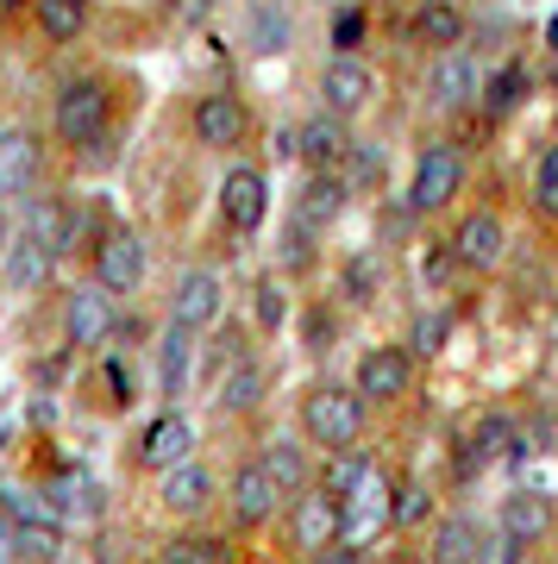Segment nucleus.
Returning <instances> with one entry per match:
<instances>
[{"instance_id":"20","label":"nucleus","mask_w":558,"mask_h":564,"mask_svg":"<svg viewBox=\"0 0 558 564\" xmlns=\"http://www.w3.org/2000/svg\"><path fill=\"white\" fill-rule=\"evenodd\" d=\"M189 364H195V333L170 326V333L158 339V383H163V395H182V383H189Z\"/></svg>"},{"instance_id":"48","label":"nucleus","mask_w":558,"mask_h":564,"mask_svg":"<svg viewBox=\"0 0 558 564\" xmlns=\"http://www.w3.org/2000/svg\"><path fill=\"white\" fill-rule=\"evenodd\" d=\"M320 564H364V558L352 552V545H345V552H320Z\"/></svg>"},{"instance_id":"17","label":"nucleus","mask_w":558,"mask_h":564,"mask_svg":"<svg viewBox=\"0 0 558 564\" xmlns=\"http://www.w3.org/2000/svg\"><path fill=\"white\" fill-rule=\"evenodd\" d=\"M427 88H433L439 107H464L477 95V63L464 57V51H446V57L433 63V82H427Z\"/></svg>"},{"instance_id":"39","label":"nucleus","mask_w":558,"mask_h":564,"mask_svg":"<svg viewBox=\"0 0 558 564\" xmlns=\"http://www.w3.org/2000/svg\"><path fill=\"white\" fill-rule=\"evenodd\" d=\"M364 39V13H352V7H345L340 20H333V44H340V57H352V44Z\"/></svg>"},{"instance_id":"23","label":"nucleus","mask_w":558,"mask_h":564,"mask_svg":"<svg viewBox=\"0 0 558 564\" xmlns=\"http://www.w3.org/2000/svg\"><path fill=\"white\" fill-rule=\"evenodd\" d=\"M477 558H483V540H477V527L464 521V514L433 533V564H477Z\"/></svg>"},{"instance_id":"33","label":"nucleus","mask_w":558,"mask_h":564,"mask_svg":"<svg viewBox=\"0 0 558 564\" xmlns=\"http://www.w3.org/2000/svg\"><path fill=\"white\" fill-rule=\"evenodd\" d=\"M158 564H226V545L207 540V533H189V540H176Z\"/></svg>"},{"instance_id":"16","label":"nucleus","mask_w":558,"mask_h":564,"mask_svg":"<svg viewBox=\"0 0 558 564\" xmlns=\"http://www.w3.org/2000/svg\"><path fill=\"white\" fill-rule=\"evenodd\" d=\"M195 132H201V144H239L245 139V107L233 101V95H207V101L195 107Z\"/></svg>"},{"instance_id":"44","label":"nucleus","mask_w":558,"mask_h":564,"mask_svg":"<svg viewBox=\"0 0 558 564\" xmlns=\"http://www.w3.org/2000/svg\"><path fill=\"white\" fill-rule=\"evenodd\" d=\"M258 314H264V326H277V321H282V302H277V289H264V302H258Z\"/></svg>"},{"instance_id":"32","label":"nucleus","mask_w":558,"mask_h":564,"mask_svg":"<svg viewBox=\"0 0 558 564\" xmlns=\"http://www.w3.org/2000/svg\"><path fill=\"white\" fill-rule=\"evenodd\" d=\"M433 514V496L420 484H401V489H389V521H401V527H420Z\"/></svg>"},{"instance_id":"26","label":"nucleus","mask_w":558,"mask_h":564,"mask_svg":"<svg viewBox=\"0 0 558 564\" xmlns=\"http://www.w3.org/2000/svg\"><path fill=\"white\" fill-rule=\"evenodd\" d=\"M364 477H371V458H358L352 445H345L340 458L326 464V477H320V489H326V502H345V496H358Z\"/></svg>"},{"instance_id":"2","label":"nucleus","mask_w":558,"mask_h":564,"mask_svg":"<svg viewBox=\"0 0 558 564\" xmlns=\"http://www.w3.org/2000/svg\"><path fill=\"white\" fill-rule=\"evenodd\" d=\"M459 182H464L459 151H452V144H427V151H420V170H415V214L446 207L452 195H459Z\"/></svg>"},{"instance_id":"47","label":"nucleus","mask_w":558,"mask_h":564,"mask_svg":"<svg viewBox=\"0 0 558 564\" xmlns=\"http://www.w3.org/2000/svg\"><path fill=\"white\" fill-rule=\"evenodd\" d=\"M207 13V0H176V20H201Z\"/></svg>"},{"instance_id":"8","label":"nucleus","mask_w":558,"mask_h":564,"mask_svg":"<svg viewBox=\"0 0 558 564\" xmlns=\"http://www.w3.org/2000/svg\"><path fill=\"white\" fill-rule=\"evenodd\" d=\"M289 533H296L301 552H333L340 545V502H326V496H301L296 514H289Z\"/></svg>"},{"instance_id":"9","label":"nucleus","mask_w":558,"mask_h":564,"mask_svg":"<svg viewBox=\"0 0 558 564\" xmlns=\"http://www.w3.org/2000/svg\"><path fill=\"white\" fill-rule=\"evenodd\" d=\"M189 445H195V426L182 421V414H158V421L144 426V440H139V458L151 464V470H176V464H189Z\"/></svg>"},{"instance_id":"5","label":"nucleus","mask_w":558,"mask_h":564,"mask_svg":"<svg viewBox=\"0 0 558 564\" xmlns=\"http://www.w3.org/2000/svg\"><path fill=\"white\" fill-rule=\"evenodd\" d=\"M144 276V245L132 239V232H114V239H100L95 251V282L107 289V295H126V289H139Z\"/></svg>"},{"instance_id":"10","label":"nucleus","mask_w":558,"mask_h":564,"mask_svg":"<svg viewBox=\"0 0 558 564\" xmlns=\"http://www.w3.org/2000/svg\"><path fill=\"white\" fill-rule=\"evenodd\" d=\"M502 245H508V232H502L496 214H471V220L459 226V239H452V258L471 263V270H496Z\"/></svg>"},{"instance_id":"30","label":"nucleus","mask_w":558,"mask_h":564,"mask_svg":"<svg viewBox=\"0 0 558 564\" xmlns=\"http://www.w3.org/2000/svg\"><path fill=\"white\" fill-rule=\"evenodd\" d=\"M258 395H264L258 364H239V370L226 377V389H219V408H233V414H245V408H258Z\"/></svg>"},{"instance_id":"22","label":"nucleus","mask_w":558,"mask_h":564,"mask_svg":"<svg viewBox=\"0 0 558 564\" xmlns=\"http://www.w3.org/2000/svg\"><path fill=\"white\" fill-rule=\"evenodd\" d=\"M340 207H345V182L340 176H314L308 188H301L296 220L301 226H326V220H340Z\"/></svg>"},{"instance_id":"18","label":"nucleus","mask_w":558,"mask_h":564,"mask_svg":"<svg viewBox=\"0 0 558 564\" xmlns=\"http://www.w3.org/2000/svg\"><path fill=\"white\" fill-rule=\"evenodd\" d=\"M51 276V245L20 232V239L7 245V289H39Z\"/></svg>"},{"instance_id":"42","label":"nucleus","mask_w":558,"mask_h":564,"mask_svg":"<svg viewBox=\"0 0 558 564\" xmlns=\"http://www.w3.org/2000/svg\"><path fill=\"white\" fill-rule=\"evenodd\" d=\"M490 564H521V540H508V533L490 540Z\"/></svg>"},{"instance_id":"45","label":"nucleus","mask_w":558,"mask_h":564,"mask_svg":"<svg viewBox=\"0 0 558 564\" xmlns=\"http://www.w3.org/2000/svg\"><path fill=\"white\" fill-rule=\"evenodd\" d=\"M107 389H114V402H132V395H126V370L120 364H107Z\"/></svg>"},{"instance_id":"46","label":"nucleus","mask_w":558,"mask_h":564,"mask_svg":"<svg viewBox=\"0 0 558 564\" xmlns=\"http://www.w3.org/2000/svg\"><path fill=\"white\" fill-rule=\"evenodd\" d=\"M0 564H13V527H7V514H0Z\"/></svg>"},{"instance_id":"13","label":"nucleus","mask_w":558,"mask_h":564,"mask_svg":"<svg viewBox=\"0 0 558 564\" xmlns=\"http://www.w3.org/2000/svg\"><path fill=\"white\" fill-rule=\"evenodd\" d=\"M320 95H326L333 113H358V107L371 101V69H364L358 57H333L326 76H320Z\"/></svg>"},{"instance_id":"34","label":"nucleus","mask_w":558,"mask_h":564,"mask_svg":"<svg viewBox=\"0 0 558 564\" xmlns=\"http://www.w3.org/2000/svg\"><path fill=\"white\" fill-rule=\"evenodd\" d=\"M521 95H527V69L508 63V69L490 76V95H483V101H490V113H508V107H521Z\"/></svg>"},{"instance_id":"29","label":"nucleus","mask_w":558,"mask_h":564,"mask_svg":"<svg viewBox=\"0 0 558 564\" xmlns=\"http://www.w3.org/2000/svg\"><path fill=\"white\" fill-rule=\"evenodd\" d=\"M39 20L51 39H76L82 25H88V7L82 0H39Z\"/></svg>"},{"instance_id":"50","label":"nucleus","mask_w":558,"mask_h":564,"mask_svg":"<svg viewBox=\"0 0 558 564\" xmlns=\"http://www.w3.org/2000/svg\"><path fill=\"white\" fill-rule=\"evenodd\" d=\"M552 82H558V69H552Z\"/></svg>"},{"instance_id":"1","label":"nucleus","mask_w":558,"mask_h":564,"mask_svg":"<svg viewBox=\"0 0 558 564\" xmlns=\"http://www.w3.org/2000/svg\"><path fill=\"white\" fill-rule=\"evenodd\" d=\"M301 421H308V433H314L320 445L345 452V445L358 440L364 408H358V395H345V389H314V395L301 402Z\"/></svg>"},{"instance_id":"6","label":"nucleus","mask_w":558,"mask_h":564,"mask_svg":"<svg viewBox=\"0 0 558 564\" xmlns=\"http://www.w3.org/2000/svg\"><path fill=\"white\" fill-rule=\"evenodd\" d=\"M383 521H389V489H383V484H377V470H371L358 496H345V502H340V540L358 552V545L371 540Z\"/></svg>"},{"instance_id":"35","label":"nucleus","mask_w":558,"mask_h":564,"mask_svg":"<svg viewBox=\"0 0 558 564\" xmlns=\"http://www.w3.org/2000/svg\"><path fill=\"white\" fill-rule=\"evenodd\" d=\"M251 39H258V51H282L289 44V20H282L277 7H258L251 13Z\"/></svg>"},{"instance_id":"11","label":"nucleus","mask_w":558,"mask_h":564,"mask_svg":"<svg viewBox=\"0 0 558 564\" xmlns=\"http://www.w3.org/2000/svg\"><path fill=\"white\" fill-rule=\"evenodd\" d=\"M39 182V139L32 132H0V202H13Z\"/></svg>"},{"instance_id":"21","label":"nucleus","mask_w":558,"mask_h":564,"mask_svg":"<svg viewBox=\"0 0 558 564\" xmlns=\"http://www.w3.org/2000/svg\"><path fill=\"white\" fill-rule=\"evenodd\" d=\"M207 496H214V477H207L201 464H176V470L163 477V502L176 508V514H195V508H207Z\"/></svg>"},{"instance_id":"38","label":"nucleus","mask_w":558,"mask_h":564,"mask_svg":"<svg viewBox=\"0 0 558 564\" xmlns=\"http://www.w3.org/2000/svg\"><path fill=\"white\" fill-rule=\"evenodd\" d=\"M452 339V314H420L415 321V351H439Z\"/></svg>"},{"instance_id":"31","label":"nucleus","mask_w":558,"mask_h":564,"mask_svg":"<svg viewBox=\"0 0 558 564\" xmlns=\"http://www.w3.org/2000/svg\"><path fill=\"white\" fill-rule=\"evenodd\" d=\"M13 552H25V558H57L63 552V527H51V521L13 527Z\"/></svg>"},{"instance_id":"37","label":"nucleus","mask_w":558,"mask_h":564,"mask_svg":"<svg viewBox=\"0 0 558 564\" xmlns=\"http://www.w3.org/2000/svg\"><path fill=\"white\" fill-rule=\"evenodd\" d=\"M534 202L546 207V214H558V151H546L534 170Z\"/></svg>"},{"instance_id":"43","label":"nucleus","mask_w":558,"mask_h":564,"mask_svg":"<svg viewBox=\"0 0 558 564\" xmlns=\"http://www.w3.org/2000/svg\"><path fill=\"white\" fill-rule=\"evenodd\" d=\"M452 263H459L452 251H433V263H427V276H433V282H446V276H452Z\"/></svg>"},{"instance_id":"25","label":"nucleus","mask_w":558,"mask_h":564,"mask_svg":"<svg viewBox=\"0 0 558 564\" xmlns=\"http://www.w3.org/2000/svg\"><path fill=\"white\" fill-rule=\"evenodd\" d=\"M471 452H477V458L490 464V458H521L527 445H521V426L508 421V414H490V421L477 426V440H471Z\"/></svg>"},{"instance_id":"40","label":"nucleus","mask_w":558,"mask_h":564,"mask_svg":"<svg viewBox=\"0 0 558 564\" xmlns=\"http://www.w3.org/2000/svg\"><path fill=\"white\" fill-rule=\"evenodd\" d=\"M345 289H352L358 302H371V289H377V263H371V258L352 263V270H345Z\"/></svg>"},{"instance_id":"14","label":"nucleus","mask_w":558,"mask_h":564,"mask_svg":"<svg viewBox=\"0 0 558 564\" xmlns=\"http://www.w3.org/2000/svg\"><path fill=\"white\" fill-rule=\"evenodd\" d=\"M277 508H282V489L270 484V470H264V464H245L239 477H233V514L264 527Z\"/></svg>"},{"instance_id":"12","label":"nucleus","mask_w":558,"mask_h":564,"mask_svg":"<svg viewBox=\"0 0 558 564\" xmlns=\"http://www.w3.org/2000/svg\"><path fill=\"white\" fill-rule=\"evenodd\" d=\"M358 395H371V402L408 395V351H396V345H377V351L358 364Z\"/></svg>"},{"instance_id":"36","label":"nucleus","mask_w":558,"mask_h":564,"mask_svg":"<svg viewBox=\"0 0 558 564\" xmlns=\"http://www.w3.org/2000/svg\"><path fill=\"white\" fill-rule=\"evenodd\" d=\"M0 514H13L20 527L51 521V508H44V502H32V489H0Z\"/></svg>"},{"instance_id":"41","label":"nucleus","mask_w":558,"mask_h":564,"mask_svg":"<svg viewBox=\"0 0 558 564\" xmlns=\"http://www.w3.org/2000/svg\"><path fill=\"white\" fill-rule=\"evenodd\" d=\"M477 470H483V458L471 452V440H464L459 452H452V477H477Z\"/></svg>"},{"instance_id":"24","label":"nucleus","mask_w":558,"mask_h":564,"mask_svg":"<svg viewBox=\"0 0 558 564\" xmlns=\"http://www.w3.org/2000/svg\"><path fill=\"white\" fill-rule=\"evenodd\" d=\"M296 151L314 170H326V163H340L345 158V132H340V120H308L301 126V139H296Z\"/></svg>"},{"instance_id":"3","label":"nucleus","mask_w":558,"mask_h":564,"mask_svg":"<svg viewBox=\"0 0 558 564\" xmlns=\"http://www.w3.org/2000/svg\"><path fill=\"white\" fill-rule=\"evenodd\" d=\"M107 126V88L100 82H69L57 95V132L69 144H88Z\"/></svg>"},{"instance_id":"7","label":"nucleus","mask_w":558,"mask_h":564,"mask_svg":"<svg viewBox=\"0 0 558 564\" xmlns=\"http://www.w3.org/2000/svg\"><path fill=\"white\" fill-rule=\"evenodd\" d=\"M170 314H176L182 333H207V326L219 321V276H214V270H189V276L176 282Z\"/></svg>"},{"instance_id":"4","label":"nucleus","mask_w":558,"mask_h":564,"mask_svg":"<svg viewBox=\"0 0 558 564\" xmlns=\"http://www.w3.org/2000/svg\"><path fill=\"white\" fill-rule=\"evenodd\" d=\"M219 214H226V226H239V232H258V220L270 214V182H264V170H233V176L219 182Z\"/></svg>"},{"instance_id":"19","label":"nucleus","mask_w":558,"mask_h":564,"mask_svg":"<svg viewBox=\"0 0 558 564\" xmlns=\"http://www.w3.org/2000/svg\"><path fill=\"white\" fill-rule=\"evenodd\" d=\"M546 527H552V508H546V496H534V489L508 496V508H502V533H508V540L534 545Z\"/></svg>"},{"instance_id":"27","label":"nucleus","mask_w":558,"mask_h":564,"mask_svg":"<svg viewBox=\"0 0 558 564\" xmlns=\"http://www.w3.org/2000/svg\"><path fill=\"white\" fill-rule=\"evenodd\" d=\"M415 39H420V44H459V39H464L459 7H446V0H427V7L415 13Z\"/></svg>"},{"instance_id":"15","label":"nucleus","mask_w":558,"mask_h":564,"mask_svg":"<svg viewBox=\"0 0 558 564\" xmlns=\"http://www.w3.org/2000/svg\"><path fill=\"white\" fill-rule=\"evenodd\" d=\"M107 326H114L107 289H82V295H69V345H100L107 339Z\"/></svg>"},{"instance_id":"49","label":"nucleus","mask_w":558,"mask_h":564,"mask_svg":"<svg viewBox=\"0 0 558 564\" xmlns=\"http://www.w3.org/2000/svg\"><path fill=\"white\" fill-rule=\"evenodd\" d=\"M546 44H552V51H558V13H552V20H546Z\"/></svg>"},{"instance_id":"28","label":"nucleus","mask_w":558,"mask_h":564,"mask_svg":"<svg viewBox=\"0 0 558 564\" xmlns=\"http://www.w3.org/2000/svg\"><path fill=\"white\" fill-rule=\"evenodd\" d=\"M264 470H270V484L289 496V489L308 484V452H301V445H289V440H277L270 452H264Z\"/></svg>"}]
</instances>
